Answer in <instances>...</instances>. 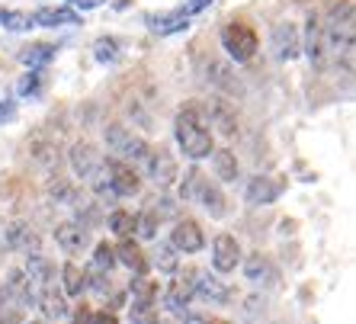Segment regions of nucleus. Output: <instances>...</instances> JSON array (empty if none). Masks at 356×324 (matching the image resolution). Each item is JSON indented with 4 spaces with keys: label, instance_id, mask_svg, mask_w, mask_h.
<instances>
[{
    "label": "nucleus",
    "instance_id": "nucleus-1",
    "mask_svg": "<svg viewBox=\"0 0 356 324\" xmlns=\"http://www.w3.org/2000/svg\"><path fill=\"white\" fill-rule=\"evenodd\" d=\"M324 49L337 67H347L356 55V3L340 0L324 17Z\"/></svg>",
    "mask_w": 356,
    "mask_h": 324
},
{
    "label": "nucleus",
    "instance_id": "nucleus-2",
    "mask_svg": "<svg viewBox=\"0 0 356 324\" xmlns=\"http://www.w3.org/2000/svg\"><path fill=\"white\" fill-rule=\"evenodd\" d=\"M174 135H177V145H180L183 158H190L193 164L199 161L212 158L216 151V142H212V132H209L206 119L199 116L196 106H183L174 119Z\"/></svg>",
    "mask_w": 356,
    "mask_h": 324
},
{
    "label": "nucleus",
    "instance_id": "nucleus-3",
    "mask_svg": "<svg viewBox=\"0 0 356 324\" xmlns=\"http://www.w3.org/2000/svg\"><path fill=\"white\" fill-rule=\"evenodd\" d=\"M67 164L74 170L77 180H83L93 193H109V174H106V158L93 148L90 142H74L67 148Z\"/></svg>",
    "mask_w": 356,
    "mask_h": 324
},
{
    "label": "nucleus",
    "instance_id": "nucleus-4",
    "mask_svg": "<svg viewBox=\"0 0 356 324\" xmlns=\"http://www.w3.org/2000/svg\"><path fill=\"white\" fill-rule=\"evenodd\" d=\"M103 142H106V148L113 151L116 158L129 161V164H145L151 154V145L119 122H109L106 129H103Z\"/></svg>",
    "mask_w": 356,
    "mask_h": 324
},
{
    "label": "nucleus",
    "instance_id": "nucleus-5",
    "mask_svg": "<svg viewBox=\"0 0 356 324\" xmlns=\"http://www.w3.org/2000/svg\"><path fill=\"white\" fill-rule=\"evenodd\" d=\"M222 45L232 61L248 65V61H254V55H257V49H260L257 29L250 23H244V19H232V23H225V29H222Z\"/></svg>",
    "mask_w": 356,
    "mask_h": 324
},
{
    "label": "nucleus",
    "instance_id": "nucleus-6",
    "mask_svg": "<svg viewBox=\"0 0 356 324\" xmlns=\"http://www.w3.org/2000/svg\"><path fill=\"white\" fill-rule=\"evenodd\" d=\"M106 174H109V196H116V200H132V196L141 193V177L135 174V167L129 164V161L109 154Z\"/></svg>",
    "mask_w": 356,
    "mask_h": 324
},
{
    "label": "nucleus",
    "instance_id": "nucleus-7",
    "mask_svg": "<svg viewBox=\"0 0 356 324\" xmlns=\"http://www.w3.org/2000/svg\"><path fill=\"white\" fill-rule=\"evenodd\" d=\"M186 283H190L193 292H196L202 302H209V305H225V302L232 299V286L222 283V276L212 273V270H193V273L186 276Z\"/></svg>",
    "mask_w": 356,
    "mask_h": 324
},
{
    "label": "nucleus",
    "instance_id": "nucleus-8",
    "mask_svg": "<svg viewBox=\"0 0 356 324\" xmlns=\"http://www.w3.org/2000/svg\"><path fill=\"white\" fill-rule=\"evenodd\" d=\"M302 55L308 58V65L321 71L324 61H327V49H324V26H321V17L315 10L308 13L305 26H302Z\"/></svg>",
    "mask_w": 356,
    "mask_h": 324
},
{
    "label": "nucleus",
    "instance_id": "nucleus-9",
    "mask_svg": "<svg viewBox=\"0 0 356 324\" xmlns=\"http://www.w3.org/2000/svg\"><path fill=\"white\" fill-rule=\"evenodd\" d=\"M286 193V180L282 177H270V174H257L250 177L244 186V202L248 206H270Z\"/></svg>",
    "mask_w": 356,
    "mask_h": 324
},
{
    "label": "nucleus",
    "instance_id": "nucleus-10",
    "mask_svg": "<svg viewBox=\"0 0 356 324\" xmlns=\"http://www.w3.org/2000/svg\"><path fill=\"white\" fill-rule=\"evenodd\" d=\"M241 260H244V254H241V244L234 241V234L218 232L212 241V270L218 276H228L241 266Z\"/></svg>",
    "mask_w": 356,
    "mask_h": 324
},
{
    "label": "nucleus",
    "instance_id": "nucleus-11",
    "mask_svg": "<svg viewBox=\"0 0 356 324\" xmlns=\"http://www.w3.org/2000/svg\"><path fill=\"white\" fill-rule=\"evenodd\" d=\"M145 170H148V180L158 190H170L180 177V167H177V158L170 151H151L148 161H145Z\"/></svg>",
    "mask_w": 356,
    "mask_h": 324
},
{
    "label": "nucleus",
    "instance_id": "nucleus-12",
    "mask_svg": "<svg viewBox=\"0 0 356 324\" xmlns=\"http://www.w3.org/2000/svg\"><path fill=\"white\" fill-rule=\"evenodd\" d=\"M55 244L65 250L67 257H77V254H83L87 244H90V228H83L77 218H67V222H61L58 228H55Z\"/></svg>",
    "mask_w": 356,
    "mask_h": 324
},
{
    "label": "nucleus",
    "instance_id": "nucleus-13",
    "mask_svg": "<svg viewBox=\"0 0 356 324\" xmlns=\"http://www.w3.org/2000/svg\"><path fill=\"white\" fill-rule=\"evenodd\" d=\"M3 289H7V302L17 308H35V302H39V289L26 276V270H10Z\"/></svg>",
    "mask_w": 356,
    "mask_h": 324
},
{
    "label": "nucleus",
    "instance_id": "nucleus-14",
    "mask_svg": "<svg viewBox=\"0 0 356 324\" xmlns=\"http://www.w3.org/2000/svg\"><path fill=\"white\" fill-rule=\"evenodd\" d=\"M302 55V29L296 23H280L273 29V58L276 61H296Z\"/></svg>",
    "mask_w": 356,
    "mask_h": 324
},
{
    "label": "nucleus",
    "instance_id": "nucleus-15",
    "mask_svg": "<svg viewBox=\"0 0 356 324\" xmlns=\"http://www.w3.org/2000/svg\"><path fill=\"white\" fill-rule=\"evenodd\" d=\"M170 244L180 254H199V250L206 248V232H202V225L196 218H180L174 225V232H170Z\"/></svg>",
    "mask_w": 356,
    "mask_h": 324
},
{
    "label": "nucleus",
    "instance_id": "nucleus-16",
    "mask_svg": "<svg viewBox=\"0 0 356 324\" xmlns=\"http://www.w3.org/2000/svg\"><path fill=\"white\" fill-rule=\"evenodd\" d=\"M209 122H212V129H218V132L225 135V138H238L241 135V119L238 113L232 109V103H225V100H209Z\"/></svg>",
    "mask_w": 356,
    "mask_h": 324
},
{
    "label": "nucleus",
    "instance_id": "nucleus-17",
    "mask_svg": "<svg viewBox=\"0 0 356 324\" xmlns=\"http://www.w3.org/2000/svg\"><path fill=\"white\" fill-rule=\"evenodd\" d=\"M241 270H244V280L254 286H273L276 283V270H273V260L254 250L248 254V260H241Z\"/></svg>",
    "mask_w": 356,
    "mask_h": 324
},
{
    "label": "nucleus",
    "instance_id": "nucleus-18",
    "mask_svg": "<svg viewBox=\"0 0 356 324\" xmlns=\"http://www.w3.org/2000/svg\"><path fill=\"white\" fill-rule=\"evenodd\" d=\"M145 26H148L154 35H180L190 29V17H186L183 10H174V13H148Z\"/></svg>",
    "mask_w": 356,
    "mask_h": 324
},
{
    "label": "nucleus",
    "instance_id": "nucleus-19",
    "mask_svg": "<svg viewBox=\"0 0 356 324\" xmlns=\"http://www.w3.org/2000/svg\"><path fill=\"white\" fill-rule=\"evenodd\" d=\"M3 238H7V248L19 250V254H33V250H39V248H42L39 232H35L33 225H26V222H13V225H7Z\"/></svg>",
    "mask_w": 356,
    "mask_h": 324
},
{
    "label": "nucleus",
    "instance_id": "nucleus-20",
    "mask_svg": "<svg viewBox=\"0 0 356 324\" xmlns=\"http://www.w3.org/2000/svg\"><path fill=\"white\" fill-rule=\"evenodd\" d=\"M116 260H119L122 266H129L132 273H148V266H151L148 254H145V250H141V244L132 241V238H119Z\"/></svg>",
    "mask_w": 356,
    "mask_h": 324
},
{
    "label": "nucleus",
    "instance_id": "nucleus-21",
    "mask_svg": "<svg viewBox=\"0 0 356 324\" xmlns=\"http://www.w3.org/2000/svg\"><path fill=\"white\" fill-rule=\"evenodd\" d=\"M35 308L42 311V318H49V321H61V318H67V295L61 289H51V286H45V289L39 292V302H35Z\"/></svg>",
    "mask_w": 356,
    "mask_h": 324
},
{
    "label": "nucleus",
    "instance_id": "nucleus-22",
    "mask_svg": "<svg viewBox=\"0 0 356 324\" xmlns=\"http://www.w3.org/2000/svg\"><path fill=\"white\" fill-rule=\"evenodd\" d=\"M193 299H196V292H193V286L186 283V280H174V283H167V289H164V308L167 311H174V315H186V308H190Z\"/></svg>",
    "mask_w": 356,
    "mask_h": 324
},
{
    "label": "nucleus",
    "instance_id": "nucleus-23",
    "mask_svg": "<svg viewBox=\"0 0 356 324\" xmlns=\"http://www.w3.org/2000/svg\"><path fill=\"white\" fill-rule=\"evenodd\" d=\"M35 26H49V29H55V26H81V17H77L74 7H42L33 13Z\"/></svg>",
    "mask_w": 356,
    "mask_h": 324
},
{
    "label": "nucleus",
    "instance_id": "nucleus-24",
    "mask_svg": "<svg viewBox=\"0 0 356 324\" xmlns=\"http://www.w3.org/2000/svg\"><path fill=\"white\" fill-rule=\"evenodd\" d=\"M26 276L35 283V289H45V286H51V276H55V270H51L49 257L45 254H39V250H33V254H26V264H23Z\"/></svg>",
    "mask_w": 356,
    "mask_h": 324
},
{
    "label": "nucleus",
    "instance_id": "nucleus-25",
    "mask_svg": "<svg viewBox=\"0 0 356 324\" xmlns=\"http://www.w3.org/2000/svg\"><path fill=\"white\" fill-rule=\"evenodd\" d=\"M58 55V45H51V42H35V45H26L23 51H19V65L23 67H45L51 58Z\"/></svg>",
    "mask_w": 356,
    "mask_h": 324
},
{
    "label": "nucleus",
    "instance_id": "nucleus-26",
    "mask_svg": "<svg viewBox=\"0 0 356 324\" xmlns=\"http://www.w3.org/2000/svg\"><path fill=\"white\" fill-rule=\"evenodd\" d=\"M180 202H199V196H202V190L209 186V180H206V174L199 170L196 164L186 170V174L180 177Z\"/></svg>",
    "mask_w": 356,
    "mask_h": 324
},
{
    "label": "nucleus",
    "instance_id": "nucleus-27",
    "mask_svg": "<svg viewBox=\"0 0 356 324\" xmlns=\"http://www.w3.org/2000/svg\"><path fill=\"white\" fill-rule=\"evenodd\" d=\"M61 292H65L67 299H77L87 292V270H81L77 264L67 260L65 270H61Z\"/></svg>",
    "mask_w": 356,
    "mask_h": 324
},
{
    "label": "nucleus",
    "instance_id": "nucleus-28",
    "mask_svg": "<svg viewBox=\"0 0 356 324\" xmlns=\"http://www.w3.org/2000/svg\"><path fill=\"white\" fill-rule=\"evenodd\" d=\"M148 260H151V266H154V270H161L164 276H174L177 270H180V250H177L170 241L158 244V248H154V254H151Z\"/></svg>",
    "mask_w": 356,
    "mask_h": 324
},
{
    "label": "nucleus",
    "instance_id": "nucleus-29",
    "mask_svg": "<svg viewBox=\"0 0 356 324\" xmlns=\"http://www.w3.org/2000/svg\"><path fill=\"white\" fill-rule=\"evenodd\" d=\"M212 170H216V177L222 183H234L241 174L238 167V158H234L232 148H222V151H212Z\"/></svg>",
    "mask_w": 356,
    "mask_h": 324
},
{
    "label": "nucleus",
    "instance_id": "nucleus-30",
    "mask_svg": "<svg viewBox=\"0 0 356 324\" xmlns=\"http://www.w3.org/2000/svg\"><path fill=\"white\" fill-rule=\"evenodd\" d=\"M199 206L206 209L212 218H222L228 216V196H225L222 190H218L216 183H209L206 190H202V196H199Z\"/></svg>",
    "mask_w": 356,
    "mask_h": 324
},
{
    "label": "nucleus",
    "instance_id": "nucleus-31",
    "mask_svg": "<svg viewBox=\"0 0 356 324\" xmlns=\"http://www.w3.org/2000/svg\"><path fill=\"white\" fill-rule=\"evenodd\" d=\"M135 222H138V216H132V212H125V209H116V212H109L106 216V228L113 238H132L135 234Z\"/></svg>",
    "mask_w": 356,
    "mask_h": 324
},
{
    "label": "nucleus",
    "instance_id": "nucleus-32",
    "mask_svg": "<svg viewBox=\"0 0 356 324\" xmlns=\"http://www.w3.org/2000/svg\"><path fill=\"white\" fill-rule=\"evenodd\" d=\"M0 26L7 33H29V29H35V19H33V13H17V10L0 7Z\"/></svg>",
    "mask_w": 356,
    "mask_h": 324
},
{
    "label": "nucleus",
    "instance_id": "nucleus-33",
    "mask_svg": "<svg viewBox=\"0 0 356 324\" xmlns=\"http://www.w3.org/2000/svg\"><path fill=\"white\" fill-rule=\"evenodd\" d=\"M116 248H109L106 241H99L93 248V257H90V266L87 270H97V273H113V266H116Z\"/></svg>",
    "mask_w": 356,
    "mask_h": 324
},
{
    "label": "nucleus",
    "instance_id": "nucleus-34",
    "mask_svg": "<svg viewBox=\"0 0 356 324\" xmlns=\"http://www.w3.org/2000/svg\"><path fill=\"white\" fill-rule=\"evenodd\" d=\"M119 55H122V49H119L116 39H109V35H99V39L93 42V58H97L99 65H116Z\"/></svg>",
    "mask_w": 356,
    "mask_h": 324
},
{
    "label": "nucleus",
    "instance_id": "nucleus-35",
    "mask_svg": "<svg viewBox=\"0 0 356 324\" xmlns=\"http://www.w3.org/2000/svg\"><path fill=\"white\" fill-rule=\"evenodd\" d=\"M129 324H161L154 302H141V299H135V302H132V308H129Z\"/></svg>",
    "mask_w": 356,
    "mask_h": 324
},
{
    "label": "nucleus",
    "instance_id": "nucleus-36",
    "mask_svg": "<svg viewBox=\"0 0 356 324\" xmlns=\"http://www.w3.org/2000/svg\"><path fill=\"white\" fill-rule=\"evenodd\" d=\"M39 93H42V71L39 67H29V74H23L17 83V97L19 100H33Z\"/></svg>",
    "mask_w": 356,
    "mask_h": 324
},
{
    "label": "nucleus",
    "instance_id": "nucleus-37",
    "mask_svg": "<svg viewBox=\"0 0 356 324\" xmlns=\"http://www.w3.org/2000/svg\"><path fill=\"white\" fill-rule=\"evenodd\" d=\"M49 196L51 202H58V206H71L77 196V186L71 180H61V177H55V180L49 183Z\"/></svg>",
    "mask_w": 356,
    "mask_h": 324
},
{
    "label": "nucleus",
    "instance_id": "nucleus-38",
    "mask_svg": "<svg viewBox=\"0 0 356 324\" xmlns=\"http://www.w3.org/2000/svg\"><path fill=\"white\" fill-rule=\"evenodd\" d=\"M129 292L141 302H154L158 299V283H151L148 273H135V280L129 283Z\"/></svg>",
    "mask_w": 356,
    "mask_h": 324
},
{
    "label": "nucleus",
    "instance_id": "nucleus-39",
    "mask_svg": "<svg viewBox=\"0 0 356 324\" xmlns=\"http://www.w3.org/2000/svg\"><path fill=\"white\" fill-rule=\"evenodd\" d=\"M87 289H90L93 295H99V299H109V295L116 292V286L109 283V273H97V270H87Z\"/></svg>",
    "mask_w": 356,
    "mask_h": 324
},
{
    "label": "nucleus",
    "instance_id": "nucleus-40",
    "mask_svg": "<svg viewBox=\"0 0 356 324\" xmlns=\"http://www.w3.org/2000/svg\"><path fill=\"white\" fill-rule=\"evenodd\" d=\"M158 225H161L158 212H148V216L141 212L138 222H135V234H138L141 241H154V238H158Z\"/></svg>",
    "mask_w": 356,
    "mask_h": 324
},
{
    "label": "nucleus",
    "instance_id": "nucleus-41",
    "mask_svg": "<svg viewBox=\"0 0 356 324\" xmlns=\"http://www.w3.org/2000/svg\"><path fill=\"white\" fill-rule=\"evenodd\" d=\"M154 212H158L161 218H164V216H180V200H174V196H161Z\"/></svg>",
    "mask_w": 356,
    "mask_h": 324
},
{
    "label": "nucleus",
    "instance_id": "nucleus-42",
    "mask_svg": "<svg viewBox=\"0 0 356 324\" xmlns=\"http://www.w3.org/2000/svg\"><path fill=\"white\" fill-rule=\"evenodd\" d=\"M209 7H212V0H183V3H180V10L190 19L196 17V13H202V10H209Z\"/></svg>",
    "mask_w": 356,
    "mask_h": 324
},
{
    "label": "nucleus",
    "instance_id": "nucleus-43",
    "mask_svg": "<svg viewBox=\"0 0 356 324\" xmlns=\"http://www.w3.org/2000/svg\"><path fill=\"white\" fill-rule=\"evenodd\" d=\"M0 324H23V311L17 305L0 308Z\"/></svg>",
    "mask_w": 356,
    "mask_h": 324
},
{
    "label": "nucleus",
    "instance_id": "nucleus-44",
    "mask_svg": "<svg viewBox=\"0 0 356 324\" xmlns=\"http://www.w3.org/2000/svg\"><path fill=\"white\" fill-rule=\"evenodd\" d=\"M17 119V103L13 100H0V125H7Z\"/></svg>",
    "mask_w": 356,
    "mask_h": 324
},
{
    "label": "nucleus",
    "instance_id": "nucleus-45",
    "mask_svg": "<svg viewBox=\"0 0 356 324\" xmlns=\"http://www.w3.org/2000/svg\"><path fill=\"white\" fill-rule=\"evenodd\" d=\"M90 324H119V321L109 308H103V311H90Z\"/></svg>",
    "mask_w": 356,
    "mask_h": 324
},
{
    "label": "nucleus",
    "instance_id": "nucleus-46",
    "mask_svg": "<svg viewBox=\"0 0 356 324\" xmlns=\"http://www.w3.org/2000/svg\"><path fill=\"white\" fill-rule=\"evenodd\" d=\"M106 0H67V7H74V10H97L103 7Z\"/></svg>",
    "mask_w": 356,
    "mask_h": 324
},
{
    "label": "nucleus",
    "instance_id": "nucleus-47",
    "mask_svg": "<svg viewBox=\"0 0 356 324\" xmlns=\"http://www.w3.org/2000/svg\"><path fill=\"white\" fill-rule=\"evenodd\" d=\"M90 311H93V308L77 305V311H74V324H90Z\"/></svg>",
    "mask_w": 356,
    "mask_h": 324
},
{
    "label": "nucleus",
    "instance_id": "nucleus-48",
    "mask_svg": "<svg viewBox=\"0 0 356 324\" xmlns=\"http://www.w3.org/2000/svg\"><path fill=\"white\" fill-rule=\"evenodd\" d=\"M183 324H209V318H202V315H190Z\"/></svg>",
    "mask_w": 356,
    "mask_h": 324
},
{
    "label": "nucleus",
    "instance_id": "nucleus-49",
    "mask_svg": "<svg viewBox=\"0 0 356 324\" xmlns=\"http://www.w3.org/2000/svg\"><path fill=\"white\" fill-rule=\"evenodd\" d=\"M7 305V289H3V283H0V308Z\"/></svg>",
    "mask_w": 356,
    "mask_h": 324
},
{
    "label": "nucleus",
    "instance_id": "nucleus-50",
    "mask_svg": "<svg viewBox=\"0 0 356 324\" xmlns=\"http://www.w3.org/2000/svg\"><path fill=\"white\" fill-rule=\"evenodd\" d=\"M209 324H232V321H209Z\"/></svg>",
    "mask_w": 356,
    "mask_h": 324
},
{
    "label": "nucleus",
    "instance_id": "nucleus-51",
    "mask_svg": "<svg viewBox=\"0 0 356 324\" xmlns=\"http://www.w3.org/2000/svg\"><path fill=\"white\" fill-rule=\"evenodd\" d=\"M33 324H42V321H33ZM49 324H55V321H49Z\"/></svg>",
    "mask_w": 356,
    "mask_h": 324
}]
</instances>
